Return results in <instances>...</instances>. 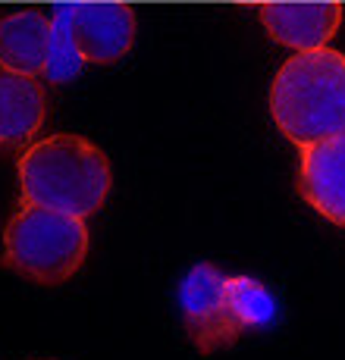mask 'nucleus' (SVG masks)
I'll list each match as a JSON object with an SVG mask.
<instances>
[{"instance_id": "4", "label": "nucleus", "mask_w": 345, "mask_h": 360, "mask_svg": "<svg viewBox=\"0 0 345 360\" xmlns=\"http://www.w3.org/2000/svg\"><path fill=\"white\" fill-rule=\"evenodd\" d=\"M88 254V226L82 217L25 204L4 229V263L41 285H60Z\"/></svg>"}, {"instance_id": "10", "label": "nucleus", "mask_w": 345, "mask_h": 360, "mask_svg": "<svg viewBox=\"0 0 345 360\" xmlns=\"http://www.w3.org/2000/svg\"><path fill=\"white\" fill-rule=\"evenodd\" d=\"M85 57H82L79 44H75V34L69 29V19L60 6H54L51 13V44H47V63L44 75L47 82H69L82 72Z\"/></svg>"}, {"instance_id": "1", "label": "nucleus", "mask_w": 345, "mask_h": 360, "mask_svg": "<svg viewBox=\"0 0 345 360\" xmlns=\"http://www.w3.org/2000/svg\"><path fill=\"white\" fill-rule=\"evenodd\" d=\"M110 163L98 144L79 135H51L19 157L23 200L69 217L94 213L110 195Z\"/></svg>"}, {"instance_id": "5", "label": "nucleus", "mask_w": 345, "mask_h": 360, "mask_svg": "<svg viewBox=\"0 0 345 360\" xmlns=\"http://www.w3.org/2000/svg\"><path fill=\"white\" fill-rule=\"evenodd\" d=\"M66 13L85 63H113L135 41V13L126 4H57Z\"/></svg>"}, {"instance_id": "2", "label": "nucleus", "mask_w": 345, "mask_h": 360, "mask_svg": "<svg viewBox=\"0 0 345 360\" xmlns=\"http://www.w3.org/2000/svg\"><path fill=\"white\" fill-rule=\"evenodd\" d=\"M270 113L299 148L345 131V57L330 47L289 57L270 85Z\"/></svg>"}, {"instance_id": "8", "label": "nucleus", "mask_w": 345, "mask_h": 360, "mask_svg": "<svg viewBox=\"0 0 345 360\" xmlns=\"http://www.w3.org/2000/svg\"><path fill=\"white\" fill-rule=\"evenodd\" d=\"M51 44V16L41 10H16L0 16V66L23 75L44 72Z\"/></svg>"}, {"instance_id": "6", "label": "nucleus", "mask_w": 345, "mask_h": 360, "mask_svg": "<svg viewBox=\"0 0 345 360\" xmlns=\"http://www.w3.org/2000/svg\"><path fill=\"white\" fill-rule=\"evenodd\" d=\"M301 198L345 229V131L301 148Z\"/></svg>"}, {"instance_id": "7", "label": "nucleus", "mask_w": 345, "mask_h": 360, "mask_svg": "<svg viewBox=\"0 0 345 360\" xmlns=\"http://www.w3.org/2000/svg\"><path fill=\"white\" fill-rule=\"evenodd\" d=\"M273 41L301 51H320L342 22L339 4H264L258 10Z\"/></svg>"}, {"instance_id": "3", "label": "nucleus", "mask_w": 345, "mask_h": 360, "mask_svg": "<svg viewBox=\"0 0 345 360\" xmlns=\"http://www.w3.org/2000/svg\"><path fill=\"white\" fill-rule=\"evenodd\" d=\"M179 310L192 345L201 354L230 348L251 326L276 314V297L248 276H226L213 263H198L179 282Z\"/></svg>"}, {"instance_id": "9", "label": "nucleus", "mask_w": 345, "mask_h": 360, "mask_svg": "<svg viewBox=\"0 0 345 360\" xmlns=\"http://www.w3.org/2000/svg\"><path fill=\"white\" fill-rule=\"evenodd\" d=\"M47 98L34 75L0 66V144H25L44 122Z\"/></svg>"}]
</instances>
